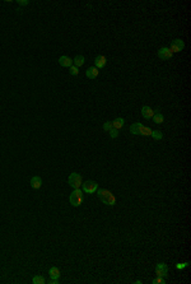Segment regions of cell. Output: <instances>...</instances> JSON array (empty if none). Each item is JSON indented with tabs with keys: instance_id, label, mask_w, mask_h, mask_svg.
Returning a JSON list of instances; mask_svg holds the SVG:
<instances>
[{
	"instance_id": "obj_6",
	"label": "cell",
	"mask_w": 191,
	"mask_h": 284,
	"mask_svg": "<svg viewBox=\"0 0 191 284\" xmlns=\"http://www.w3.org/2000/svg\"><path fill=\"white\" fill-rule=\"evenodd\" d=\"M168 49H170V51L172 54L173 52H180V51H182L185 49V42L182 41L181 38H176V40L172 41V44H171V46Z\"/></svg>"
},
{
	"instance_id": "obj_22",
	"label": "cell",
	"mask_w": 191,
	"mask_h": 284,
	"mask_svg": "<svg viewBox=\"0 0 191 284\" xmlns=\"http://www.w3.org/2000/svg\"><path fill=\"white\" fill-rule=\"evenodd\" d=\"M108 133H110V137L112 138V139H116L117 137H119V130H116V129H111L110 131H108Z\"/></svg>"
},
{
	"instance_id": "obj_14",
	"label": "cell",
	"mask_w": 191,
	"mask_h": 284,
	"mask_svg": "<svg viewBox=\"0 0 191 284\" xmlns=\"http://www.w3.org/2000/svg\"><path fill=\"white\" fill-rule=\"evenodd\" d=\"M124 124H125V120L122 117H117V119H115L112 121V128L116 129V130H120V129H122Z\"/></svg>"
},
{
	"instance_id": "obj_4",
	"label": "cell",
	"mask_w": 191,
	"mask_h": 284,
	"mask_svg": "<svg viewBox=\"0 0 191 284\" xmlns=\"http://www.w3.org/2000/svg\"><path fill=\"white\" fill-rule=\"evenodd\" d=\"M68 184H69V186L73 187L74 190H75V189H80L82 184H83V181H82V176L79 173H77V172L70 173V176L68 177Z\"/></svg>"
},
{
	"instance_id": "obj_5",
	"label": "cell",
	"mask_w": 191,
	"mask_h": 284,
	"mask_svg": "<svg viewBox=\"0 0 191 284\" xmlns=\"http://www.w3.org/2000/svg\"><path fill=\"white\" fill-rule=\"evenodd\" d=\"M82 190L86 194H94L98 190V184L96 181H86L82 184Z\"/></svg>"
},
{
	"instance_id": "obj_11",
	"label": "cell",
	"mask_w": 191,
	"mask_h": 284,
	"mask_svg": "<svg viewBox=\"0 0 191 284\" xmlns=\"http://www.w3.org/2000/svg\"><path fill=\"white\" fill-rule=\"evenodd\" d=\"M98 74H100V72H98V69H97L96 66L88 68L87 72H86V75H87L88 79H96V78L98 77Z\"/></svg>"
},
{
	"instance_id": "obj_23",
	"label": "cell",
	"mask_w": 191,
	"mask_h": 284,
	"mask_svg": "<svg viewBox=\"0 0 191 284\" xmlns=\"http://www.w3.org/2000/svg\"><path fill=\"white\" fill-rule=\"evenodd\" d=\"M187 266H189V263H177L176 264V269L177 270H182V269H185Z\"/></svg>"
},
{
	"instance_id": "obj_16",
	"label": "cell",
	"mask_w": 191,
	"mask_h": 284,
	"mask_svg": "<svg viewBox=\"0 0 191 284\" xmlns=\"http://www.w3.org/2000/svg\"><path fill=\"white\" fill-rule=\"evenodd\" d=\"M49 274H50V278H52V279H59L60 278V275H61V273H60V269L59 268H51L50 270H49Z\"/></svg>"
},
{
	"instance_id": "obj_7",
	"label": "cell",
	"mask_w": 191,
	"mask_h": 284,
	"mask_svg": "<svg viewBox=\"0 0 191 284\" xmlns=\"http://www.w3.org/2000/svg\"><path fill=\"white\" fill-rule=\"evenodd\" d=\"M154 272H156V275L157 277H162V278H165L167 277L168 274V268L165 263H158L156 265V269H154Z\"/></svg>"
},
{
	"instance_id": "obj_18",
	"label": "cell",
	"mask_w": 191,
	"mask_h": 284,
	"mask_svg": "<svg viewBox=\"0 0 191 284\" xmlns=\"http://www.w3.org/2000/svg\"><path fill=\"white\" fill-rule=\"evenodd\" d=\"M151 137L154 140H161V139H163V133L159 131V130H152V135H151Z\"/></svg>"
},
{
	"instance_id": "obj_9",
	"label": "cell",
	"mask_w": 191,
	"mask_h": 284,
	"mask_svg": "<svg viewBox=\"0 0 191 284\" xmlns=\"http://www.w3.org/2000/svg\"><path fill=\"white\" fill-rule=\"evenodd\" d=\"M106 64H107V59H106V56H103V55H98L97 58L94 59V66L97 68L98 70L102 69V68H105Z\"/></svg>"
},
{
	"instance_id": "obj_1",
	"label": "cell",
	"mask_w": 191,
	"mask_h": 284,
	"mask_svg": "<svg viewBox=\"0 0 191 284\" xmlns=\"http://www.w3.org/2000/svg\"><path fill=\"white\" fill-rule=\"evenodd\" d=\"M96 193H97L100 200L103 203V204H106L108 207H114L116 204V198L110 190H107V189H98Z\"/></svg>"
},
{
	"instance_id": "obj_10",
	"label": "cell",
	"mask_w": 191,
	"mask_h": 284,
	"mask_svg": "<svg viewBox=\"0 0 191 284\" xmlns=\"http://www.w3.org/2000/svg\"><path fill=\"white\" fill-rule=\"evenodd\" d=\"M142 115H143V117L145 120H151L153 117V115H154V111L149 106H143L142 107Z\"/></svg>"
},
{
	"instance_id": "obj_2",
	"label": "cell",
	"mask_w": 191,
	"mask_h": 284,
	"mask_svg": "<svg viewBox=\"0 0 191 284\" xmlns=\"http://www.w3.org/2000/svg\"><path fill=\"white\" fill-rule=\"evenodd\" d=\"M130 133L134 135H143V137H151L152 135V129L148 126H144L140 123H135L130 126Z\"/></svg>"
},
{
	"instance_id": "obj_26",
	"label": "cell",
	"mask_w": 191,
	"mask_h": 284,
	"mask_svg": "<svg viewBox=\"0 0 191 284\" xmlns=\"http://www.w3.org/2000/svg\"><path fill=\"white\" fill-rule=\"evenodd\" d=\"M49 283H50V284H59V279H52V278H50Z\"/></svg>"
},
{
	"instance_id": "obj_15",
	"label": "cell",
	"mask_w": 191,
	"mask_h": 284,
	"mask_svg": "<svg viewBox=\"0 0 191 284\" xmlns=\"http://www.w3.org/2000/svg\"><path fill=\"white\" fill-rule=\"evenodd\" d=\"M84 61H86V59H84L83 55H77L74 58V60H73V65L77 66V68H80V66L84 65Z\"/></svg>"
},
{
	"instance_id": "obj_17",
	"label": "cell",
	"mask_w": 191,
	"mask_h": 284,
	"mask_svg": "<svg viewBox=\"0 0 191 284\" xmlns=\"http://www.w3.org/2000/svg\"><path fill=\"white\" fill-rule=\"evenodd\" d=\"M153 121L156 124H163V121H165V117H163V115L159 112V111H157V112H154V115H153Z\"/></svg>"
},
{
	"instance_id": "obj_20",
	"label": "cell",
	"mask_w": 191,
	"mask_h": 284,
	"mask_svg": "<svg viewBox=\"0 0 191 284\" xmlns=\"http://www.w3.org/2000/svg\"><path fill=\"white\" fill-rule=\"evenodd\" d=\"M79 68H77V66H74V65H72L70 68H69V73H70V75H74V77H77L78 74H79Z\"/></svg>"
},
{
	"instance_id": "obj_19",
	"label": "cell",
	"mask_w": 191,
	"mask_h": 284,
	"mask_svg": "<svg viewBox=\"0 0 191 284\" xmlns=\"http://www.w3.org/2000/svg\"><path fill=\"white\" fill-rule=\"evenodd\" d=\"M32 283L33 284H44V283H46V280H45V278L42 275H36V277H33Z\"/></svg>"
},
{
	"instance_id": "obj_21",
	"label": "cell",
	"mask_w": 191,
	"mask_h": 284,
	"mask_svg": "<svg viewBox=\"0 0 191 284\" xmlns=\"http://www.w3.org/2000/svg\"><path fill=\"white\" fill-rule=\"evenodd\" d=\"M112 129V121H106L103 124V130L105 131H110Z\"/></svg>"
},
{
	"instance_id": "obj_13",
	"label": "cell",
	"mask_w": 191,
	"mask_h": 284,
	"mask_svg": "<svg viewBox=\"0 0 191 284\" xmlns=\"http://www.w3.org/2000/svg\"><path fill=\"white\" fill-rule=\"evenodd\" d=\"M41 186H42V179L40 176H33L31 179V187L35 189V190H38Z\"/></svg>"
},
{
	"instance_id": "obj_24",
	"label": "cell",
	"mask_w": 191,
	"mask_h": 284,
	"mask_svg": "<svg viewBox=\"0 0 191 284\" xmlns=\"http://www.w3.org/2000/svg\"><path fill=\"white\" fill-rule=\"evenodd\" d=\"M165 283H166V280L162 277H157L156 279H153V284H165Z\"/></svg>"
},
{
	"instance_id": "obj_25",
	"label": "cell",
	"mask_w": 191,
	"mask_h": 284,
	"mask_svg": "<svg viewBox=\"0 0 191 284\" xmlns=\"http://www.w3.org/2000/svg\"><path fill=\"white\" fill-rule=\"evenodd\" d=\"M17 4L21 5V7H26V5L30 4V2H28V0H17Z\"/></svg>"
},
{
	"instance_id": "obj_8",
	"label": "cell",
	"mask_w": 191,
	"mask_h": 284,
	"mask_svg": "<svg viewBox=\"0 0 191 284\" xmlns=\"http://www.w3.org/2000/svg\"><path fill=\"white\" fill-rule=\"evenodd\" d=\"M172 55H173V54L170 51L168 47H161L158 50V58L161 60H168V59L172 58Z\"/></svg>"
},
{
	"instance_id": "obj_12",
	"label": "cell",
	"mask_w": 191,
	"mask_h": 284,
	"mask_svg": "<svg viewBox=\"0 0 191 284\" xmlns=\"http://www.w3.org/2000/svg\"><path fill=\"white\" fill-rule=\"evenodd\" d=\"M59 64H60L63 68H70V66L73 65V60H72L69 56L63 55V56L59 58Z\"/></svg>"
},
{
	"instance_id": "obj_3",
	"label": "cell",
	"mask_w": 191,
	"mask_h": 284,
	"mask_svg": "<svg viewBox=\"0 0 191 284\" xmlns=\"http://www.w3.org/2000/svg\"><path fill=\"white\" fill-rule=\"evenodd\" d=\"M69 201H70L72 207H75V208L79 207V205H82V203L84 201V194H83V191H82L80 189H75V190L69 196Z\"/></svg>"
}]
</instances>
